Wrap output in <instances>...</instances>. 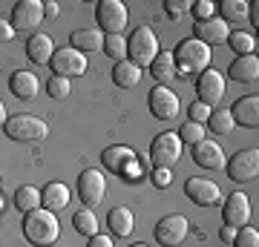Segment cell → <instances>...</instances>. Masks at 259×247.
<instances>
[{
  "instance_id": "obj_1",
  "label": "cell",
  "mask_w": 259,
  "mask_h": 247,
  "mask_svg": "<svg viewBox=\"0 0 259 247\" xmlns=\"http://www.w3.org/2000/svg\"><path fill=\"white\" fill-rule=\"evenodd\" d=\"M23 236H26L29 244L35 247H49L55 244L58 236H61V224H58V216L47 207H37L32 213H23Z\"/></svg>"
},
{
  "instance_id": "obj_2",
  "label": "cell",
  "mask_w": 259,
  "mask_h": 247,
  "mask_svg": "<svg viewBox=\"0 0 259 247\" xmlns=\"http://www.w3.org/2000/svg\"><path fill=\"white\" fill-rule=\"evenodd\" d=\"M173 61H176V75L204 72L207 64H210V46H204L196 37H185L173 49Z\"/></svg>"
},
{
  "instance_id": "obj_3",
  "label": "cell",
  "mask_w": 259,
  "mask_h": 247,
  "mask_svg": "<svg viewBox=\"0 0 259 247\" xmlns=\"http://www.w3.org/2000/svg\"><path fill=\"white\" fill-rule=\"evenodd\" d=\"M158 52H161V46H158V37L150 26H139L127 37V61L136 64L139 69L153 64Z\"/></svg>"
},
{
  "instance_id": "obj_4",
  "label": "cell",
  "mask_w": 259,
  "mask_h": 247,
  "mask_svg": "<svg viewBox=\"0 0 259 247\" xmlns=\"http://www.w3.org/2000/svg\"><path fill=\"white\" fill-rule=\"evenodd\" d=\"M3 132H6L12 141H40V138H47L49 127H47V121L20 112V115H12V118L3 124Z\"/></svg>"
},
{
  "instance_id": "obj_5",
  "label": "cell",
  "mask_w": 259,
  "mask_h": 247,
  "mask_svg": "<svg viewBox=\"0 0 259 247\" xmlns=\"http://www.w3.org/2000/svg\"><path fill=\"white\" fill-rule=\"evenodd\" d=\"M179 158H182V141H179L176 132H161V135L153 138V144H150V161H153V167L170 170Z\"/></svg>"
},
{
  "instance_id": "obj_6",
  "label": "cell",
  "mask_w": 259,
  "mask_h": 247,
  "mask_svg": "<svg viewBox=\"0 0 259 247\" xmlns=\"http://www.w3.org/2000/svg\"><path fill=\"white\" fill-rule=\"evenodd\" d=\"M156 241L161 247H179V244H185V238L187 233H190V221L185 219V216H164V219L156 224Z\"/></svg>"
},
{
  "instance_id": "obj_7",
  "label": "cell",
  "mask_w": 259,
  "mask_h": 247,
  "mask_svg": "<svg viewBox=\"0 0 259 247\" xmlns=\"http://www.w3.org/2000/svg\"><path fill=\"white\" fill-rule=\"evenodd\" d=\"M9 23L15 32H35L44 23V3L40 0H20V3H15Z\"/></svg>"
},
{
  "instance_id": "obj_8",
  "label": "cell",
  "mask_w": 259,
  "mask_h": 247,
  "mask_svg": "<svg viewBox=\"0 0 259 247\" xmlns=\"http://www.w3.org/2000/svg\"><path fill=\"white\" fill-rule=\"evenodd\" d=\"M95 18L107 35H121V29L127 26V6L121 0H101L95 6Z\"/></svg>"
},
{
  "instance_id": "obj_9",
  "label": "cell",
  "mask_w": 259,
  "mask_h": 247,
  "mask_svg": "<svg viewBox=\"0 0 259 247\" xmlns=\"http://www.w3.org/2000/svg\"><path fill=\"white\" fill-rule=\"evenodd\" d=\"M78 195H81V202L90 210L104 202V195H107V178H104L101 170H83L81 178H78Z\"/></svg>"
},
{
  "instance_id": "obj_10",
  "label": "cell",
  "mask_w": 259,
  "mask_h": 247,
  "mask_svg": "<svg viewBox=\"0 0 259 247\" xmlns=\"http://www.w3.org/2000/svg\"><path fill=\"white\" fill-rule=\"evenodd\" d=\"M52 72L61 75V78H78V75L87 72V58L72 49V46H64V49H55V55L49 61Z\"/></svg>"
},
{
  "instance_id": "obj_11",
  "label": "cell",
  "mask_w": 259,
  "mask_h": 247,
  "mask_svg": "<svg viewBox=\"0 0 259 247\" xmlns=\"http://www.w3.org/2000/svg\"><path fill=\"white\" fill-rule=\"evenodd\" d=\"M150 112L156 115V118L161 121H173L179 115V98H176V92L170 89V86H164V83H158V86H153L150 89Z\"/></svg>"
},
{
  "instance_id": "obj_12",
  "label": "cell",
  "mask_w": 259,
  "mask_h": 247,
  "mask_svg": "<svg viewBox=\"0 0 259 247\" xmlns=\"http://www.w3.org/2000/svg\"><path fill=\"white\" fill-rule=\"evenodd\" d=\"M228 167V175H231L233 181H253L259 175V150L253 146V150H239L236 156L231 158V164Z\"/></svg>"
},
{
  "instance_id": "obj_13",
  "label": "cell",
  "mask_w": 259,
  "mask_h": 247,
  "mask_svg": "<svg viewBox=\"0 0 259 247\" xmlns=\"http://www.w3.org/2000/svg\"><path fill=\"white\" fill-rule=\"evenodd\" d=\"M196 92H199V101L207 104V107H216V104L225 98V75L219 69H204L196 81Z\"/></svg>"
},
{
  "instance_id": "obj_14",
  "label": "cell",
  "mask_w": 259,
  "mask_h": 247,
  "mask_svg": "<svg viewBox=\"0 0 259 247\" xmlns=\"http://www.w3.org/2000/svg\"><path fill=\"white\" fill-rule=\"evenodd\" d=\"M185 195L196 204V207H213V204H219V199H222V190H219V184L210 181V178H187Z\"/></svg>"
},
{
  "instance_id": "obj_15",
  "label": "cell",
  "mask_w": 259,
  "mask_h": 247,
  "mask_svg": "<svg viewBox=\"0 0 259 247\" xmlns=\"http://www.w3.org/2000/svg\"><path fill=\"white\" fill-rule=\"evenodd\" d=\"M222 219L228 227H248L250 221V202L245 192H231L222 204Z\"/></svg>"
},
{
  "instance_id": "obj_16",
  "label": "cell",
  "mask_w": 259,
  "mask_h": 247,
  "mask_svg": "<svg viewBox=\"0 0 259 247\" xmlns=\"http://www.w3.org/2000/svg\"><path fill=\"white\" fill-rule=\"evenodd\" d=\"M228 35H231V29H228V23H225L222 18L202 20V23H196V26H193V37H196V40H202L204 46L228 43Z\"/></svg>"
},
{
  "instance_id": "obj_17",
  "label": "cell",
  "mask_w": 259,
  "mask_h": 247,
  "mask_svg": "<svg viewBox=\"0 0 259 247\" xmlns=\"http://www.w3.org/2000/svg\"><path fill=\"white\" fill-rule=\"evenodd\" d=\"M193 161L199 167H204V170H222V167L228 164L222 146L216 144V141H207V138L193 146Z\"/></svg>"
},
{
  "instance_id": "obj_18",
  "label": "cell",
  "mask_w": 259,
  "mask_h": 247,
  "mask_svg": "<svg viewBox=\"0 0 259 247\" xmlns=\"http://www.w3.org/2000/svg\"><path fill=\"white\" fill-rule=\"evenodd\" d=\"M9 89H12L15 98L29 101V98H35L37 92H40V81H37L35 72H29V69H18V72H12V78H9Z\"/></svg>"
},
{
  "instance_id": "obj_19",
  "label": "cell",
  "mask_w": 259,
  "mask_h": 247,
  "mask_svg": "<svg viewBox=\"0 0 259 247\" xmlns=\"http://www.w3.org/2000/svg\"><path fill=\"white\" fill-rule=\"evenodd\" d=\"M233 124H242V127L248 129H256L259 127V98L256 95H245V98H239V101L233 104Z\"/></svg>"
},
{
  "instance_id": "obj_20",
  "label": "cell",
  "mask_w": 259,
  "mask_h": 247,
  "mask_svg": "<svg viewBox=\"0 0 259 247\" xmlns=\"http://www.w3.org/2000/svg\"><path fill=\"white\" fill-rule=\"evenodd\" d=\"M26 55L32 64L37 66H49V61H52V55H55V40L49 35H32L26 40Z\"/></svg>"
},
{
  "instance_id": "obj_21",
  "label": "cell",
  "mask_w": 259,
  "mask_h": 247,
  "mask_svg": "<svg viewBox=\"0 0 259 247\" xmlns=\"http://www.w3.org/2000/svg\"><path fill=\"white\" fill-rule=\"evenodd\" d=\"M40 207H47V210L58 213L69 207V187L61 181H49L44 190H40Z\"/></svg>"
},
{
  "instance_id": "obj_22",
  "label": "cell",
  "mask_w": 259,
  "mask_h": 247,
  "mask_svg": "<svg viewBox=\"0 0 259 247\" xmlns=\"http://www.w3.org/2000/svg\"><path fill=\"white\" fill-rule=\"evenodd\" d=\"M231 81H239V83H253L259 78V58L256 55H242L231 64Z\"/></svg>"
},
{
  "instance_id": "obj_23",
  "label": "cell",
  "mask_w": 259,
  "mask_h": 247,
  "mask_svg": "<svg viewBox=\"0 0 259 247\" xmlns=\"http://www.w3.org/2000/svg\"><path fill=\"white\" fill-rule=\"evenodd\" d=\"M69 46L72 49H78V52H98L104 46V35L98 32V29H78V32H72L69 35Z\"/></svg>"
},
{
  "instance_id": "obj_24",
  "label": "cell",
  "mask_w": 259,
  "mask_h": 247,
  "mask_svg": "<svg viewBox=\"0 0 259 247\" xmlns=\"http://www.w3.org/2000/svg\"><path fill=\"white\" fill-rule=\"evenodd\" d=\"M104 164L110 167L112 173H121L124 175V170H127L133 161H136V153L130 150V146H110V150H104Z\"/></svg>"
},
{
  "instance_id": "obj_25",
  "label": "cell",
  "mask_w": 259,
  "mask_h": 247,
  "mask_svg": "<svg viewBox=\"0 0 259 247\" xmlns=\"http://www.w3.org/2000/svg\"><path fill=\"white\" fill-rule=\"evenodd\" d=\"M107 224H110V230L115 233L118 238H127L130 233H133V210L130 207H112L110 216H107Z\"/></svg>"
},
{
  "instance_id": "obj_26",
  "label": "cell",
  "mask_w": 259,
  "mask_h": 247,
  "mask_svg": "<svg viewBox=\"0 0 259 247\" xmlns=\"http://www.w3.org/2000/svg\"><path fill=\"white\" fill-rule=\"evenodd\" d=\"M112 81H115V86H121V89H133V86L141 83V69L136 64H130V61H121V64H115V69H112Z\"/></svg>"
},
{
  "instance_id": "obj_27",
  "label": "cell",
  "mask_w": 259,
  "mask_h": 247,
  "mask_svg": "<svg viewBox=\"0 0 259 247\" xmlns=\"http://www.w3.org/2000/svg\"><path fill=\"white\" fill-rule=\"evenodd\" d=\"M150 72H153V78H156L158 83H167L170 78H176V61H173V52L161 49V52L156 55V61L150 64Z\"/></svg>"
},
{
  "instance_id": "obj_28",
  "label": "cell",
  "mask_w": 259,
  "mask_h": 247,
  "mask_svg": "<svg viewBox=\"0 0 259 247\" xmlns=\"http://www.w3.org/2000/svg\"><path fill=\"white\" fill-rule=\"evenodd\" d=\"M15 207H18L20 213L37 210V207H40V190H37V187H32V184L18 187V190H15Z\"/></svg>"
},
{
  "instance_id": "obj_29",
  "label": "cell",
  "mask_w": 259,
  "mask_h": 247,
  "mask_svg": "<svg viewBox=\"0 0 259 247\" xmlns=\"http://www.w3.org/2000/svg\"><path fill=\"white\" fill-rule=\"evenodd\" d=\"M207 129L216 132V135H231L236 124H233L231 110H210V118H207Z\"/></svg>"
},
{
  "instance_id": "obj_30",
  "label": "cell",
  "mask_w": 259,
  "mask_h": 247,
  "mask_svg": "<svg viewBox=\"0 0 259 247\" xmlns=\"http://www.w3.org/2000/svg\"><path fill=\"white\" fill-rule=\"evenodd\" d=\"M222 9V20H250V3L248 0H222L219 3Z\"/></svg>"
},
{
  "instance_id": "obj_31",
  "label": "cell",
  "mask_w": 259,
  "mask_h": 247,
  "mask_svg": "<svg viewBox=\"0 0 259 247\" xmlns=\"http://www.w3.org/2000/svg\"><path fill=\"white\" fill-rule=\"evenodd\" d=\"M104 52H107V58L110 61H115V64H121V61H127V37L121 35H104Z\"/></svg>"
},
{
  "instance_id": "obj_32",
  "label": "cell",
  "mask_w": 259,
  "mask_h": 247,
  "mask_svg": "<svg viewBox=\"0 0 259 247\" xmlns=\"http://www.w3.org/2000/svg\"><path fill=\"white\" fill-rule=\"evenodd\" d=\"M228 43H231L233 52H239L242 55H256V37L250 35V32H231L228 35Z\"/></svg>"
},
{
  "instance_id": "obj_33",
  "label": "cell",
  "mask_w": 259,
  "mask_h": 247,
  "mask_svg": "<svg viewBox=\"0 0 259 247\" xmlns=\"http://www.w3.org/2000/svg\"><path fill=\"white\" fill-rule=\"evenodd\" d=\"M72 224H75V230L81 233V236H95L98 233V219H95V213L90 210V207H83V210H78L72 216Z\"/></svg>"
},
{
  "instance_id": "obj_34",
  "label": "cell",
  "mask_w": 259,
  "mask_h": 247,
  "mask_svg": "<svg viewBox=\"0 0 259 247\" xmlns=\"http://www.w3.org/2000/svg\"><path fill=\"white\" fill-rule=\"evenodd\" d=\"M179 135V141H182V144H199V141H204V138H207V129H204V124H193V121H187L185 127L179 129L176 132Z\"/></svg>"
},
{
  "instance_id": "obj_35",
  "label": "cell",
  "mask_w": 259,
  "mask_h": 247,
  "mask_svg": "<svg viewBox=\"0 0 259 247\" xmlns=\"http://www.w3.org/2000/svg\"><path fill=\"white\" fill-rule=\"evenodd\" d=\"M69 78H61V75H52L47 81V92L55 98V101H64V98H69Z\"/></svg>"
},
{
  "instance_id": "obj_36",
  "label": "cell",
  "mask_w": 259,
  "mask_h": 247,
  "mask_svg": "<svg viewBox=\"0 0 259 247\" xmlns=\"http://www.w3.org/2000/svg\"><path fill=\"white\" fill-rule=\"evenodd\" d=\"M190 0H164V12H167V18L170 20H182L190 12Z\"/></svg>"
},
{
  "instance_id": "obj_37",
  "label": "cell",
  "mask_w": 259,
  "mask_h": 247,
  "mask_svg": "<svg viewBox=\"0 0 259 247\" xmlns=\"http://www.w3.org/2000/svg\"><path fill=\"white\" fill-rule=\"evenodd\" d=\"M233 247H259V233L253 227H239L236 238H233Z\"/></svg>"
},
{
  "instance_id": "obj_38",
  "label": "cell",
  "mask_w": 259,
  "mask_h": 247,
  "mask_svg": "<svg viewBox=\"0 0 259 247\" xmlns=\"http://www.w3.org/2000/svg\"><path fill=\"white\" fill-rule=\"evenodd\" d=\"M213 9H216V3H213V0H196L193 6H190V12H193L196 23H202V20H210V18H213Z\"/></svg>"
},
{
  "instance_id": "obj_39",
  "label": "cell",
  "mask_w": 259,
  "mask_h": 247,
  "mask_svg": "<svg viewBox=\"0 0 259 247\" xmlns=\"http://www.w3.org/2000/svg\"><path fill=\"white\" fill-rule=\"evenodd\" d=\"M187 118L193 121V124H207V118H210V107L202 101H196L187 107Z\"/></svg>"
},
{
  "instance_id": "obj_40",
  "label": "cell",
  "mask_w": 259,
  "mask_h": 247,
  "mask_svg": "<svg viewBox=\"0 0 259 247\" xmlns=\"http://www.w3.org/2000/svg\"><path fill=\"white\" fill-rule=\"evenodd\" d=\"M150 178H153V184H156L158 190H167V187L173 184V175H170V170H164V167H156Z\"/></svg>"
},
{
  "instance_id": "obj_41",
  "label": "cell",
  "mask_w": 259,
  "mask_h": 247,
  "mask_svg": "<svg viewBox=\"0 0 259 247\" xmlns=\"http://www.w3.org/2000/svg\"><path fill=\"white\" fill-rule=\"evenodd\" d=\"M87 247H112V238L110 236H101V233H95V236H90Z\"/></svg>"
},
{
  "instance_id": "obj_42",
  "label": "cell",
  "mask_w": 259,
  "mask_h": 247,
  "mask_svg": "<svg viewBox=\"0 0 259 247\" xmlns=\"http://www.w3.org/2000/svg\"><path fill=\"white\" fill-rule=\"evenodd\" d=\"M12 37H15V29H12L9 20H0V43H9Z\"/></svg>"
},
{
  "instance_id": "obj_43",
  "label": "cell",
  "mask_w": 259,
  "mask_h": 247,
  "mask_svg": "<svg viewBox=\"0 0 259 247\" xmlns=\"http://www.w3.org/2000/svg\"><path fill=\"white\" fill-rule=\"evenodd\" d=\"M219 238H222L225 244H233V238H236V227H228V224H225V227L219 230Z\"/></svg>"
},
{
  "instance_id": "obj_44",
  "label": "cell",
  "mask_w": 259,
  "mask_h": 247,
  "mask_svg": "<svg viewBox=\"0 0 259 247\" xmlns=\"http://www.w3.org/2000/svg\"><path fill=\"white\" fill-rule=\"evenodd\" d=\"M58 9H61V6H58L55 0H47V3H44V18H58Z\"/></svg>"
},
{
  "instance_id": "obj_45",
  "label": "cell",
  "mask_w": 259,
  "mask_h": 247,
  "mask_svg": "<svg viewBox=\"0 0 259 247\" xmlns=\"http://www.w3.org/2000/svg\"><path fill=\"white\" fill-rule=\"evenodd\" d=\"M6 121H9V115H6V104L0 101V127H3V124H6Z\"/></svg>"
},
{
  "instance_id": "obj_46",
  "label": "cell",
  "mask_w": 259,
  "mask_h": 247,
  "mask_svg": "<svg viewBox=\"0 0 259 247\" xmlns=\"http://www.w3.org/2000/svg\"><path fill=\"white\" fill-rule=\"evenodd\" d=\"M130 247H147V244H141V241H139V244H130Z\"/></svg>"
},
{
  "instance_id": "obj_47",
  "label": "cell",
  "mask_w": 259,
  "mask_h": 247,
  "mask_svg": "<svg viewBox=\"0 0 259 247\" xmlns=\"http://www.w3.org/2000/svg\"><path fill=\"white\" fill-rule=\"evenodd\" d=\"M0 210H3V199H0Z\"/></svg>"
},
{
  "instance_id": "obj_48",
  "label": "cell",
  "mask_w": 259,
  "mask_h": 247,
  "mask_svg": "<svg viewBox=\"0 0 259 247\" xmlns=\"http://www.w3.org/2000/svg\"><path fill=\"white\" fill-rule=\"evenodd\" d=\"M0 184H3V178H0Z\"/></svg>"
}]
</instances>
